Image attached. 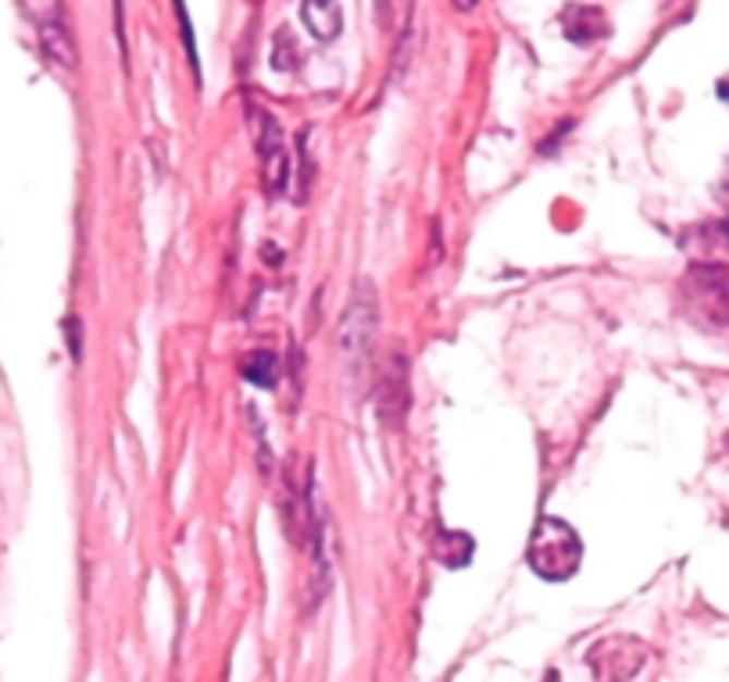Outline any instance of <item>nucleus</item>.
I'll use <instances>...</instances> for the list:
<instances>
[{"label": "nucleus", "mask_w": 729, "mask_h": 682, "mask_svg": "<svg viewBox=\"0 0 729 682\" xmlns=\"http://www.w3.org/2000/svg\"><path fill=\"white\" fill-rule=\"evenodd\" d=\"M279 354L272 351H251L247 357L240 362V376L247 379L251 386H262V390H272L279 382Z\"/></svg>", "instance_id": "9b49d317"}, {"label": "nucleus", "mask_w": 729, "mask_h": 682, "mask_svg": "<svg viewBox=\"0 0 729 682\" xmlns=\"http://www.w3.org/2000/svg\"><path fill=\"white\" fill-rule=\"evenodd\" d=\"M526 558H530V569L540 579H547V583H566V579L580 572L583 539L569 522L555 519V514H544V519L533 525Z\"/></svg>", "instance_id": "f03ea898"}, {"label": "nucleus", "mask_w": 729, "mask_h": 682, "mask_svg": "<svg viewBox=\"0 0 729 682\" xmlns=\"http://www.w3.org/2000/svg\"><path fill=\"white\" fill-rule=\"evenodd\" d=\"M379 329V293L373 279H357L337 326V354L348 372H362Z\"/></svg>", "instance_id": "7ed1b4c3"}, {"label": "nucleus", "mask_w": 729, "mask_h": 682, "mask_svg": "<svg viewBox=\"0 0 729 682\" xmlns=\"http://www.w3.org/2000/svg\"><path fill=\"white\" fill-rule=\"evenodd\" d=\"M408 404H412V386H408V357L398 351L387 357V365L376 376V411L382 426L398 433L404 426Z\"/></svg>", "instance_id": "423d86ee"}, {"label": "nucleus", "mask_w": 729, "mask_h": 682, "mask_svg": "<svg viewBox=\"0 0 729 682\" xmlns=\"http://www.w3.org/2000/svg\"><path fill=\"white\" fill-rule=\"evenodd\" d=\"M680 304L697 329L729 340V265H690L680 282Z\"/></svg>", "instance_id": "f257e3e1"}, {"label": "nucleus", "mask_w": 729, "mask_h": 682, "mask_svg": "<svg viewBox=\"0 0 729 682\" xmlns=\"http://www.w3.org/2000/svg\"><path fill=\"white\" fill-rule=\"evenodd\" d=\"M251 125H254V150L262 161V186L268 197H283L290 186V154L283 144V129L268 114L265 108H251Z\"/></svg>", "instance_id": "20e7f679"}, {"label": "nucleus", "mask_w": 729, "mask_h": 682, "mask_svg": "<svg viewBox=\"0 0 729 682\" xmlns=\"http://www.w3.org/2000/svg\"><path fill=\"white\" fill-rule=\"evenodd\" d=\"M433 555L440 558V564H447V569H465V564L472 561V555H476V544H472L469 533H440L437 539H433Z\"/></svg>", "instance_id": "9d476101"}, {"label": "nucleus", "mask_w": 729, "mask_h": 682, "mask_svg": "<svg viewBox=\"0 0 729 682\" xmlns=\"http://www.w3.org/2000/svg\"><path fill=\"white\" fill-rule=\"evenodd\" d=\"M647 661V647L636 636H605L586 650V668L597 682H630Z\"/></svg>", "instance_id": "39448f33"}, {"label": "nucleus", "mask_w": 729, "mask_h": 682, "mask_svg": "<svg viewBox=\"0 0 729 682\" xmlns=\"http://www.w3.org/2000/svg\"><path fill=\"white\" fill-rule=\"evenodd\" d=\"M175 15H179V25H183V40H186L190 64L197 69V44H194V33H190V19H186V4H183V0H175Z\"/></svg>", "instance_id": "ddd939ff"}, {"label": "nucleus", "mask_w": 729, "mask_h": 682, "mask_svg": "<svg viewBox=\"0 0 729 682\" xmlns=\"http://www.w3.org/2000/svg\"><path fill=\"white\" fill-rule=\"evenodd\" d=\"M476 4H479V0H454V8H458V11H472Z\"/></svg>", "instance_id": "2eb2a0df"}, {"label": "nucleus", "mask_w": 729, "mask_h": 682, "mask_svg": "<svg viewBox=\"0 0 729 682\" xmlns=\"http://www.w3.org/2000/svg\"><path fill=\"white\" fill-rule=\"evenodd\" d=\"M301 22L318 44H332L343 33V11L337 0H301Z\"/></svg>", "instance_id": "1a4fd4ad"}, {"label": "nucleus", "mask_w": 729, "mask_h": 682, "mask_svg": "<svg viewBox=\"0 0 729 682\" xmlns=\"http://www.w3.org/2000/svg\"><path fill=\"white\" fill-rule=\"evenodd\" d=\"M65 332H69V354H72V362H80L83 357V326H80V318H65Z\"/></svg>", "instance_id": "4468645a"}, {"label": "nucleus", "mask_w": 729, "mask_h": 682, "mask_svg": "<svg viewBox=\"0 0 729 682\" xmlns=\"http://www.w3.org/2000/svg\"><path fill=\"white\" fill-rule=\"evenodd\" d=\"M33 19H36V33H40V44L47 50V58L58 61L61 69H75V61H80V58H75L72 33H69L65 19H61L58 0H50V4L44 11H36Z\"/></svg>", "instance_id": "0eeeda50"}, {"label": "nucleus", "mask_w": 729, "mask_h": 682, "mask_svg": "<svg viewBox=\"0 0 729 682\" xmlns=\"http://www.w3.org/2000/svg\"><path fill=\"white\" fill-rule=\"evenodd\" d=\"M301 64V47L293 40L290 29H279L276 33V44H272V69L279 72H293Z\"/></svg>", "instance_id": "f8f14e48"}, {"label": "nucleus", "mask_w": 729, "mask_h": 682, "mask_svg": "<svg viewBox=\"0 0 729 682\" xmlns=\"http://www.w3.org/2000/svg\"><path fill=\"white\" fill-rule=\"evenodd\" d=\"M561 33H566V40L575 47H594L611 33V25L605 11L594 4H569L561 11Z\"/></svg>", "instance_id": "6e6552de"}]
</instances>
